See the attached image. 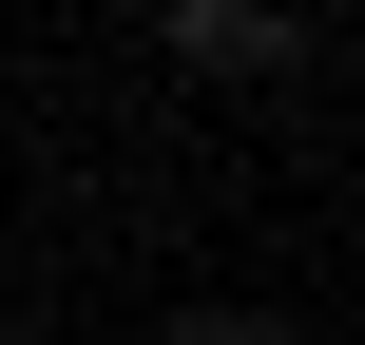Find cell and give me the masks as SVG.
<instances>
[{
  "label": "cell",
  "mask_w": 365,
  "mask_h": 345,
  "mask_svg": "<svg viewBox=\"0 0 365 345\" xmlns=\"http://www.w3.org/2000/svg\"><path fill=\"white\" fill-rule=\"evenodd\" d=\"M154 345H269V327H250V307H173Z\"/></svg>",
  "instance_id": "2"
},
{
  "label": "cell",
  "mask_w": 365,
  "mask_h": 345,
  "mask_svg": "<svg viewBox=\"0 0 365 345\" xmlns=\"http://www.w3.org/2000/svg\"><path fill=\"white\" fill-rule=\"evenodd\" d=\"M173 58L192 77H289V0H173Z\"/></svg>",
  "instance_id": "1"
}]
</instances>
